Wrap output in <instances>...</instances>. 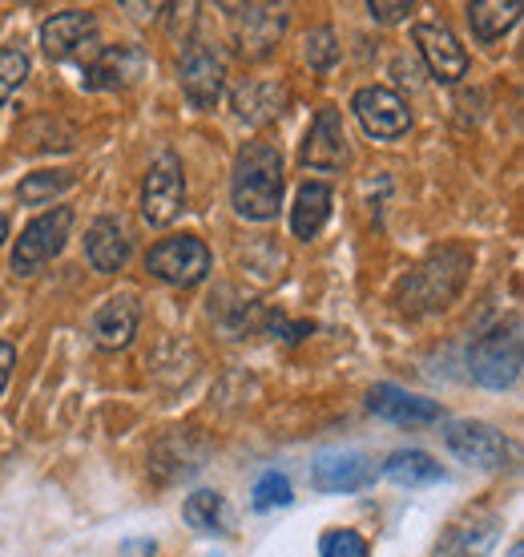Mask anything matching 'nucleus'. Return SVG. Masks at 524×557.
<instances>
[{
	"instance_id": "obj_20",
	"label": "nucleus",
	"mask_w": 524,
	"mask_h": 557,
	"mask_svg": "<svg viewBox=\"0 0 524 557\" xmlns=\"http://www.w3.org/2000/svg\"><path fill=\"white\" fill-rule=\"evenodd\" d=\"M327 219H332V186L327 182H303L299 195H295V207H290L295 238H315Z\"/></svg>"
},
{
	"instance_id": "obj_25",
	"label": "nucleus",
	"mask_w": 524,
	"mask_h": 557,
	"mask_svg": "<svg viewBox=\"0 0 524 557\" xmlns=\"http://www.w3.org/2000/svg\"><path fill=\"white\" fill-rule=\"evenodd\" d=\"M290 502H295V493H290V481L283 473H262L250 488V509L254 513H271V509H283Z\"/></svg>"
},
{
	"instance_id": "obj_19",
	"label": "nucleus",
	"mask_w": 524,
	"mask_h": 557,
	"mask_svg": "<svg viewBox=\"0 0 524 557\" xmlns=\"http://www.w3.org/2000/svg\"><path fill=\"white\" fill-rule=\"evenodd\" d=\"M141 70H146V53L134 49V45H117V49H105V53L85 70V85H89V89H117V85L138 82Z\"/></svg>"
},
{
	"instance_id": "obj_4",
	"label": "nucleus",
	"mask_w": 524,
	"mask_h": 557,
	"mask_svg": "<svg viewBox=\"0 0 524 557\" xmlns=\"http://www.w3.org/2000/svg\"><path fill=\"white\" fill-rule=\"evenodd\" d=\"M70 231H73V210L70 207H53L49 214L33 219V223L21 231V238H16V247H13V275L16 278L37 275L49 259L61 255Z\"/></svg>"
},
{
	"instance_id": "obj_18",
	"label": "nucleus",
	"mask_w": 524,
	"mask_h": 557,
	"mask_svg": "<svg viewBox=\"0 0 524 557\" xmlns=\"http://www.w3.org/2000/svg\"><path fill=\"white\" fill-rule=\"evenodd\" d=\"M85 259L97 275H117L129 263V235L117 219H97L85 235Z\"/></svg>"
},
{
	"instance_id": "obj_3",
	"label": "nucleus",
	"mask_w": 524,
	"mask_h": 557,
	"mask_svg": "<svg viewBox=\"0 0 524 557\" xmlns=\"http://www.w3.org/2000/svg\"><path fill=\"white\" fill-rule=\"evenodd\" d=\"M464 267H469V259L460 251L432 255L428 263L403 283L400 307L403 311H436V307H448L452 295L460 292V283H464Z\"/></svg>"
},
{
	"instance_id": "obj_10",
	"label": "nucleus",
	"mask_w": 524,
	"mask_h": 557,
	"mask_svg": "<svg viewBox=\"0 0 524 557\" xmlns=\"http://www.w3.org/2000/svg\"><path fill=\"white\" fill-rule=\"evenodd\" d=\"M311 481L319 493H359L375 481V465L359 448H323L311 465Z\"/></svg>"
},
{
	"instance_id": "obj_6",
	"label": "nucleus",
	"mask_w": 524,
	"mask_h": 557,
	"mask_svg": "<svg viewBox=\"0 0 524 557\" xmlns=\"http://www.w3.org/2000/svg\"><path fill=\"white\" fill-rule=\"evenodd\" d=\"M186 207V178L174 153H158L141 182V219L150 226H170Z\"/></svg>"
},
{
	"instance_id": "obj_9",
	"label": "nucleus",
	"mask_w": 524,
	"mask_h": 557,
	"mask_svg": "<svg viewBox=\"0 0 524 557\" xmlns=\"http://www.w3.org/2000/svg\"><path fill=\"white\" fill-rule=\"evenodd\" d=\"M444 445L452 448V457H460L464 465H476V469H504V460H509L504 432H497L484 420H456V424H448Z\"/></svg>"
},
{
	"instance_id": "obj_21",
	"label": "nucleus",
	"mask_w": 524,
	"mask_h": 557,
	"mask_svg": "<svg viewBox=\"0 0 524 557\" xmlns=\"http://www.w3.org/2000/svg\"><path fill=\"white\" fill-rule=\"evenodd\" d=\"M521 0H476V4H469V25L476 33V41H500L504 33H512L521 21Z\"/></svg>"
},
{
	"instance_id": "obj_2",
	"label": "nucleus",
	"mask_w": 524,
	"mask_h": 557,
	"mask_svg": "<svg viewBox=\"0 0 524 557\" xmlns=\"http://www.w3.org/2000/svg\"><path fill=\"white\" fill-rule=\"evenodd\" d=\"M472 380L492 392H504L521 376V320H509V327L500 323L488 335L476 339V348L469 351Z\"/></svg>"
},
{
	"instance_id": "obj_17",
	"label": "nucleus",
	"mask_w": 524,
	"mask_h": 557,
	"mask_svg": "<svg viewBox=\"0 0 524 557\" xmlns=\"http://www.w3.org/2000/svg\"><path fill=\"white\" fill-rule=\"evenodd\" d=\"M93 33H97L93 13H85V9H65V13H53L41 25V45L53 61H65V57H73L82 45L93 41Z\"/></svg>"
},
{
	"instance_id": "obj_31",
	"label": "nucleus",
	"mask_w": 524,
	"mask_h": 557,
	"mask_svg": "<svg viewBox=\"0 0 524 557\" xmlns=\"http://www.w3.org/2000/svg\"><path fill=\"white\" fill-rule=\"evenodd\" d=\"M125 9H129V13L138 16V21H146V16H158V13H162V4H125Z\"/></svg>"
},
{
	"instance_id": "obj_27",
	"label": "nucleus",
	"mask_w": 524,
	"mask_h": 557,
	"mask_svg": "<svg viewBox=\"0 0 524 557\" xmlns=\"http://www.w3.org/2000/svg\"><path fill=\"white\" fill-rule=\"evenodd\" d=\"M28 77V53L21 49H0V106L13 98Z\"/></svg>"
},
{
	"instance_id": "obj_13",
	"label": "nucleus",
	"mask_w": 524,
	"mask_h": 557,
	"mask_svg": "<svg viewBox=\"0 0 524 557\" xmlns=\"http://www.w3.org/2000/svg\"><path fill=\"white\" fill-rule=\"evenodd\" d=\"M138 323H141L138 295L134 292L110 295V299L93 311V344L105 351L129 348V339L138 335Z\"/></svg>"
},
{
	"instance_id": "obj_28",
	"label": "nucleus",
	"mask_w": 524,
	"mask_h": 557,
	"mask_svg": "<svg viewBox=\"0 0 524 557\" xmlns=\"http://www.w3.org/2000/svg\"><path fill=\"white\" fill-rule=\"evenodd\" d=\"M319 557H367V542L355 530H327L319 537Z\"/></svg>"
},
{
	"instance_id": "obj_33",
	"label": "nucleus",
	"mask_w": 524,
	"mask_h": 557,
	"mask_svg": "<svg viewBox=\"0 0 524 557\" xmlns=\"http://www.w3.org/2000/svg\"><path fill=\"white\" fill-rule=\"evenodd\" d=\"M509 557H524V545H521V542L512 545V549H509Z\"/></svg>"
},
{
	"instance_id": "obj_5",
	"label": "nucleus",
	"mask_w": 524,
	"mask_h": 557,
	"mask_svg": "<svg viewBox=\"0 0 524 557\" xmlns=\"http://www.w3.org/2000/svg\"><path fill=\"white\" fill-rule=\"evenodd\" d=\"M146 271L170 287H194L210 271V247L198 235H174L153 243L146 255Z\"/></svg>"
},
{
	"instance_id": "obj_22",
	"label": "nucleus",
	"mask_w": 524,
	"mask_h": 557,
	"mask_svg": "<svg viewBox=\"0 0 524 557\" xmlns=\"http://www.w3.org/2000/svg\"><path fill=\"white\" fill-rule=\"evenodd\" d=\"M384 476L403 488H420V485H436V481H444V469L424 453V448H400V453L387 457Z\"/></svg>"
},
{
	"instance_id": "obj_14",
	"label": "nucleus",
	"mask_w": 524,
	"mask_h": 557,
	"mask_svg": "<svg viewBox=\"0 0 524 557\" xmlns=\"http://www.w3.org/2000/svg\"><path fill=\"white\" fill-rule=\"evenodd\" d=\"M303 166L311 170H344L347 166V134H344V117L339 110H319L311 129H307L303 141Z\"/></svg>"
},
{
	"instance_id": "obj_8",
	"label": "nucleus",
	"mask_w": 524,
	"mask_h": 557,
	"mask_svg": "<svg viewBox=\"0 0 524 557\" xmlns=\"http://www.w3.org/2000/svg\"><path fill=\"white\" fill-rule=\"evenodd\" d=\"M500 530H504L500 513H492V509H469V513L456 517L452 525L444 530L432 557H488L497 549Z\"/></svg>"
},
{
	"instance_id": "obj_11",
	"label": "nucleus",
	"mask_w": 524,
	"mask_h": 557,
	"mask_svg": "<svg viewBox=\"0 0 524 557\" xmlns=\"http://www.w3.org/2000/svg\"><path fill=\"white\" fill-rule=\"evenodd\" d=\"M415 49L424 57V65L432 70V77L444 85H456L464 73H469V49L456 41V33L448 25H432V21H420L412 28Z\"/></svg>"
},
{
	"instance_id": "obj_7",
	"label": "nucleus",
	"mask_w": 524,
	"mask_h": 557,
	"mask_svg": "<svg viewBox=\"0 0 524 557\" xmlns=\"http://www.w3.org/2000/svg\"><path fill=\"white\" fill-rule=\"evenodd\" d=\"M351 110H355L359 126L379 141H396L412 129V110H408V101H403L396 89H387V85H367V89H359L355 98H351Z\"/></svg>"
},
{
	"instance_id": "obj_12",
	"label": "nucleus",
	"mask_w": 524,
	"mask_h": 557,
	"mask_svg": "<svg viewBox=\"0 0 524 557\" xmlns=\"http://www.w3.org/2000/svg\"><path fill=\"white\" fill-rule=\"evenodd\" d=\"M226 85V65L210 53L207 45H190L182 57V94L194 110H214Z\"/></svg>"
},
{
	"instance_id": "obj_15",
	"label": "nucleus",
	"mask_w": 524,
	"mask_h": 557,
	"mask_svg": "<svg viewBox=\"0 0 524 557\" xmlns=\"http://www.w3.org/2000/svg\"><path fill=\"white\" fill-rule=\"evenodd\" d=\"M367 408L387 424H436L440 420V405L428 396L400 388V384H375L367 392Z\"/></svg>"
},
{
	"instance_id": "obj_29",
	"label": "nucleus",
	"mask_w": 524,
	"mask_h": 557,
	"mask_svg": "<svg viewBox=\"0 0 524 557\" xmlns=\"http://www.w3.org/2000/svg\"><path fill=\"white\" fill-rule=\"evenodd\" d=\"M367 13H372V21H379V25H396V21H403V16L412 13V4H408V0H391V4H387V0H372Z\"/></svg>"
},
{
	"instance_id": "obj_23",
	"label": "nucleus",
	"mask_w": 524,
	"mask_h": 557,
	"mask_svg": "<svg viewBox=\"0 0 524 557\" xmlns=\"http://www.w3.org/2000/svg\"><path fill=\"white\" fill-rule=\"evenodd\" d=\"M182 517H186V525L198 533H222V517H226V502H222V493L214 488H198L186 497L182 505Z\"/></svg>"
},
{
	"instance_id": "obj_30",
	"label": "nucleus",
	"mask_w": 524,
	"mask_h": 557,
	"mask_svg": "<svg viewBox=\"0 0 524 557\" xmlns=\"http://www.w3.org/2000/svg\"><path fill=\"white\" fill-rule=\"evenodd\" d=\"M13 363H16L13 344H4V339H0V392H4V384H9V376H13Z\"/></svg>"
},
{
	"instance_id": "obj_32",
	"label": "nucleus",
	"mask_w": 524,
	"mask_h": 557,
	"mask_svg": "<svg viewBox=\"0 0 524 557\" xmlns=\"http://www.w3.org/2000/svg\"><path fill=\"white\" fill-rule=\"evenodd\" d=\"M4 238H9V219L0 214V243H4Z\"/></svg>"
},
{
	"instance_id": "obj_16",
	"label": "nucleus",
	"mask_w": 524,
	"mask_h": 557,
	"mask_svg": "<svg viewBox=\"0 0 524 557\" xmlns=\"http://www.w3.org/2000/svg\"><path fill=\"white\" fill-rule=\"evenodd\" d=\"M283 25H287V13L275 9V4H247V9H235L238 49L250 57H262L278 37H283Z\"/></svg>"
},
{
	"instance_id": "obj_34",
	"label": "nucleus",
	"mask_w": 524,
	"mask_h": 557,
	"mask_svg": "<svg viewBox=\"0 0 524 557\" xmlns=\"http://www.w3.org/2000/svg\"><path fill=\"white\" fill-rule=\"evenodd\" d=\"M0 311H4V295H0Z\"/></svg>"
},
{
	"instance_id": "obj_1",
	"label": "nucleus",
	"mask_w": 524,
	"mask_h": 557,
	"mask_svg": "<svg viewBox=\"0 0 524 557\" xmlns=\"http://www.w3.org/2000/svg\"><path fill=\"white\" fill-rule=\"evenodd\" d=\"M235 214L247 223H271L283 207V153L271 141H247L235 158L230 182Z\"/></svg>"
},
{
	"instance_id": "obj_24",
	"label": "nucleus",
	"mask_w": 524,
	"mask_h": 557,
	"mask_svg": "<svg viewBox=\"0 0 524 557\" xmlns=\"http://www.w3.org/2000/svg\"><path fill=\"white\" fill-rule=\"evenodd\" d=\"M73 182H77L73 170H41V174H25L21 186H16V195L28 207H41V202H53L57 195H65Z\"/></svg>"
},
{
	"instance_id": "obj_26",
	"label": "nucleus",
	"mask_w": 524,
	"mask_h": 557,
	"mask_svg": "<svg viewBox=\"0 0 524 557\" xmlns=\"http://www.w3.org/2000/svg\"><path fill=\"white\" fill-rule=\"evenodd\" d=\"M339 61V41H335V28L319 25L307 33V65L315 73H327Z\"/></svg>"
}]
</instances>
